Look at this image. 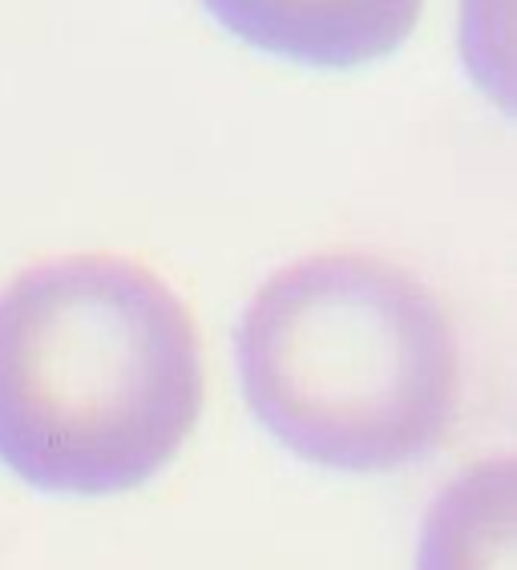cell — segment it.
<instances>
[{"label": "cell", "instance_id": "1", "mask_svg": "<svg viewBox=\"0 0 517 570\" xmlns=\"http://www.w3.org/2000/svg\"><path fill=\"white\" fill-rule=\"evenodd\" d=\"M207 405L195 312L130 255H57L0 292V465L53 498H118L187 450Z\"/></svg>", "mask_w": 517, "mask_h": 570}, {"label": "cell", "instance_id": "2", "mask_svg": "<svg viewBox=\"0 0 517 570\" xmlns=\"http://www.w3.org/2000/svg\"><path fill=\"white\" fill-rule=\"evenodd\" d=\"M235 361L251 417L316 470H408L461 413L449 312L380 255L324 252L276 272L242 307Z\"/></svg>", "mask_w": 517, "mask_h": 570}, {"label": "cell", "instance_id": "3", "mask_svg": "<svg viewBox=\"0 0 517 570\" xmlns=\"http://www.w3.org/2000/svg\"><path fill=\"white\" fill-rule=\"evenodd\" d=\"M235 41L308 69H360L412 37L425 0H202Z\"/></svg>", "mask_w": 517, "mask_h": 570}, {"label": "cell", "instance_id": "4", "mask_svg": "<svg viewBox=\"0 0 517 570\" xmlns=\"http://www.w3.org/2000/svg\"><path fill=\"white\" fill-rule=\"evenodd\" d=\"M417 570H517L514 461H477L425 514Z\"/></svg>", "mask_w": 517, "mask_h": 570}, {"label": "cell", "instance_id": "5", "mask_svg": "<svg viewBox=\"0 0 517 570\" xmlns=\"http://www.w3.org/2000/svg\"><path fill=\"white\" fill-rule=\"evenodd\" d=\"M506 24V0H465L461 4V49L469 73L501 106H509Z\"/></svg>", "mask_w": 517, "mask_h": 570}]
</instances>
